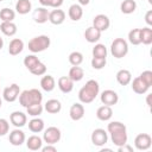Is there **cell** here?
<instances>
[{"instance_id":"1","label":"cell","mask_w":152,"mask_h":152,"mask_svg":"<svg viewBox=\"0 0 152 152\" xmlns=\"http://www.w3.org/2000/svg\"><path fill=\"white\" fill-rule=\"evenodd\" d=\"M107 131L110 134V139L113 141V144L119 147L122 146L125 144H127V128L126 126L120 122V121H112L108 124L107 126Z\"/></svg>"},{"instance_id":"2","label":"cell","mask_w":152,"mask_h":152,"mask_svg":"<svg viewBox=\"0 0 152 152\" xmlns=\"http://www.w3.org/2000/svg\"><path fill=\"white\" fill-rule=\"evenodd\" d=\"M100 91V86L97 81L95 80H89L78 91V100L81 103H90L93 102L96 96L99 95Z\"/></svg>"},{"instance_id":"3","label":"cell","mask_w":152,"mask_h":152,"mask_svg":"<svg viewBox=\"0 0 152 152\" xmlns=\"http://www.w3.org/2000/svg\"><path fill=\"white\" fill-rule=\"evenodd\" d=\"M42 101H43L42 93L34 88L24 90V91H21V94H19V102L25 108L31 104H34V103H42Z\"/></svg>"},{"instance_id":"4","label":"cell","mask_w":152,"mask_h":152,"mask_svg":"<svg viewBox=\"0 0 152 152\" xmlns=\"http://www.w3.org/2000/svg\"><path fill=\"white\" fill-rule=\"evenodd\" d=\"M50 44H51L50 37L46 34H40L37 37H33L28 42V50L33 53L42 52V51H45L50 46Z\"/></svg>"},{"instance_id":"5","label":"cell","mask_w":152,"mask_h":152,"mask_svg":"<svg viewBox=\"0 0 152 152\" xmlns=\"http://www.w3.org/2000/svg\"><path fill=\"white\" fill-rule=\"evenodd\" d=\"M110 53L115 58H124L128 53V43L124 38H115L110 44Z\"/></svg>"},{"instance_id":"6","label":"cell","mask_w":152,"mask_h":152,"mask_svg":"<svg viewBox=\"0 0 152 152\" xmlns=\"http://www.w3.org/2000/svg\"><path fill=\"white\" fill-rule=\"evenodd\" d=\"M61 137H62L61 129L55 126L48 127L43 133V140L46 144H51V145H55L56 142H58L61 140Z\"/></svg>"},{"instance_id":"7","label":"cell","mask_w":152,"mask_h":152,"mask_svg":"<svg viewBox=\"0 0 152 152\" xmlns=\"http://www.w3.org/2000/svg\"><path fill=\"white\" fill-rule=\"evenodd\" d=\"M152 145V138L147 133H140L134 139V146L139 151H146Z\"/></svg>"},{"instance_id":"8","label":"cell","mask_w":152,"mask_h":152,"mask_svg":"<svg viewBox=\"0 0 152 152\" xmlns=\"http://www.w3.org/2000/svg\"><path fill=\"white\" fill-rule=\"evenodd\" d=\"M90 139H91V142L95 146L101 147V146H103V145L107 144V141H108V134H107V132L103 128H96V129L93 131Z\"/></svg>"},{"instance_id":"9","label":"cell","mask_w":152,"mask_h":152,"mask_svg":"<svg viewBox=\"0 0 152 152\" xmlns=\"http://www.w3.org/2000/svg\"><path fill=\"white\" fill-rule=\"evenodd\" d=\"M20 94V88L17 83H13L11 86H8L7 88L4 89L2 91V97L6 102H14Z\"/></svg>"},{"instance_id":"10","label":"cell","mask_w":152,"mask_h":152,"mask_svg":"<svg viewBox=\"0 0 152 152\" xmlns=\"http://www.w3.org/2000/svg\"><path fill=\"white\" fill-rule=\"evenodd\" d=\"M100 100L103 104L106 106H114L118 103L119 101V95L116 91L112 90V89H107V90H103L100 95Z\"/></svg>"},{"instance_id":"11","label":"cell","mask_w":152,"mask_h":152,"mask_svg":"<svg viewBox=\"0 0 152 152\" xmlns=\"http://www.w3.org/2000/svg\"><path fill=\"white\" fill-rule=\"evenodd\" d=\"M109 25H110V20L106 14H97L93 19V26L95 28H97L100 32L108 30Z\"/></svg>"},{"instance_id":"12","label":"cell","mask_w":152,"mask_h":152,"mask_svg":"<svg viewBox=\"0 0 152 152\" xmlns=\"http://www.w3.org/2000/svg\"><path fill=\"white\" fill-rule=\"evenodd\" d=\"M10 121H11V124H12L14 127L21 128V127H24V126L26 125V122H27V116H26L25 113L19 112V110H15V112L11 113V115H10Z\"/></svg>"},{"instance_id":"13","label":"cell","mask_w":152,"mask_h":152,"mask_svg":"<svg viewBox=\"0 0 152 152\" xmlns=\"http://www.w3.org/2000/svg\"><path fill=\"white\" fill-rule=\"evenodd\" d=\"M8 140L13 145V146H20L25 142L26 140V137H25V133L19 129V128H15L13 129L11 133H10V137H8Z\"/></svg>"},{"instance_id":"14","label":"cell","mask_w":152,"mask_h":152,"mask_svg":"<svg viewBox=\"0 0 152 152\" xmlns=\"http://www.w3.org/2000/svg\"><path fill=\"white\" fill-rule=\"evenodd\" d=\"M69 115L71 118V120L74 121H78L84 116V107L82 103L80 102H75L71 104L70 110H69Z\"/></svg>"},{"instance_id":"15","label":"cell","mask_w":152,"mask_h":152,"mask_svg":"<svg viewBox=\"0 0 152 152\" xmlns=\"http://www.w3.org/2000/svg\"><path fill=\"white\" fill-rule=\"evenodd\" d=\"M65 20V12L63 10L56 8L51 12H49V21L53 25H61Z\"/></svg>"},{"instance_id":"16","label":"cell","mask_w":152,"mask_h":152,"mask_svg":"<svg viewBox=\"0 0 152 152\" xmlns=\"http://www.w3.org/2000/svg\"><path fill=\"white\" fill-rule=\"evenodd\" d=\"M57 84H58V88L61 89V91L64 93V94H68V93H70L74 89V81L69 76L59 77Z\"/></svg>"},{"instance_id":"17","label":"cell","mask_w":152,"mask_h":152,"mask_svg":"<svg viewBox=\"0 0 152 152\" xmlns=\"http://www.w3.org/2000/svg\"><path fill=\"white\" fill-rule=\"evenodd\" d=\"M32 18L36 23L44 24L49 20V11L45 7H38V8L34 10V12L32 14Z\"/></svg>"},{"instance_id":"18","label":"cell","mask_w":152,"mask_h":152,"mask_svg":"<svg viewBox=\"0 0 152 152\" xmlns=\"http://www.w3.org/2000/svg\"><path fill=\"white\" fill-rule=\"evenodd\" d=\"M24 50V42L19 38H13L8 45V53L12 56L19 55Z\"/></svg>"},{"instance_id":"19","label":"cell","mask_w":152,"mask_h":152,"mask_svg":"<svg viewBox=\"0 0 152 152\" xmlns=\"http://www.w3.org/2000/svg\"><path fill=\"white\" fill-rule=\"evenodd\" d=\"M113 116V110H112V107L110 106H101L97 108L96 110V118L101 121H108L110 120V118Z\"/></svg>"},{"instance_id":"20","label":"cell","mask_w":152,"mask_h":152,"mask_svg":"<svg viewBox=\"0 0 152 152\" xmlns=\"http://www.w3.org/2000/svg\"><path fill=\"white\" fill-rule=\"evenodd\" d=\"M131 84H132V89L134 93L137 94H145L147 90H148V86L138 76L135 78H133V81H131Z\"/></svg>"},{"instance_id":"21","label":"cell","mask_w":152,"mask_h":152,"mask_svg":"<svg viewBox=\"0 0 152 152\" xmlns=\"http://www.w3.org/2000/svg\"><path fill=\"white\" fill-rule=\"evenodd\" d=\"M68 15L72 21H78L83 15V8L80 4H74L69 7Z\"/></svg>"},{"instance_id":"22","label":"cell","mask_w":152,"mask_h":152,"mask_svg":"<svg viewBox=\"0 0 152 152\" xmlns=\"http://www.w3.org/2000/svg\"><path fill=\"white\" fill-rule=\"evenodd\" d=\"M84 38L88 43H96L101 38V32L97 28H95L94 26H89L84 31Z\"/></svg>"},{"instance_id":"23","label":"cell","mask_w":152,"mask_h":152,"mask_svg":"<svg viewBox=\"0 0 152 152\" xmlns=\"http://www.w3.org/2000/svg\"><path fill=\"white\" fill-rule=\"evenodd\" d=\"M116 81L121 86H127L132 81V74L127 69H121L116 72Z\"/></svg>"},{"instance_id":"24","label":"cell","mask_w":152,"mask_h":152,"mask_svg":"<svg viewBox=\"0 0 152 152\" xmlns=\"http://www.w3.org/2000/svg\"><path fill=\"white\" fill-rule=\"evenodd\" d=\"M0 31L7 37H12L17 33V25L13 21H2L0 24Z\"/></svg>"},{"instance_id":"25","label":"cell","mask_w":152,"mask_h":152,"mask_svg":"<svg viewBox=\"0 0 152 152\" xmlns=\"http://www.w3.org/2000/svg\"><path fill=\"white\" fill-rule=\"evenodd\" d=\"M26 146L31 151H38L43 146V139L38 135H31L26 140Z\"/></svg>"},{"instance_id":"26","label":"cell","mask_w":152,"mask_h":152,"mask_svg":"<svg viewBox=\"0 0 152 152\" xmlns=\"http://www.w3.org/2000/svg\"><path fill=\"white\" fill-rule=\"evenodd\" d=\"M40 87H42L43 90H45L48 93L52 91L55 89V87H56V81L51 75H45L40 80Z\"/></svg>"},{"instance_id":"27","label":"cell","mask_w":152,"mask_h":152,"mask_svg":"<svg viewBox=\"0 0 152 152\" xmlns=\"http://www.w3.org/2000/svg\"><path fill=\"white\" fill-rule=\"evenodd\" d=\"M44 108H45V110H46L48 113H50V114H57V113H59L61 109H62V103H61L58 100H56V99H51V100H48V101H46Z\"/></svg>"},{"instance_id":"28","label":"cell","mask_w":152,"mask_h":152,"mask_svg":"<svg viewBox=\"0 0 152 152\" xmlns=\"http://www.w3.org/2000/svg\"><path fill=\"white\" fill-rule=\"evenodd\" d=\"M32 8V4L30 0H18L15 4V11L19 14H27Z\"/></svg>"},{"instance_id":"29","label":"cell","mask_w":152,"mask_h":152,"mask_svg":"<svg viewBox=\"0 0 152 152\" xmlns=\"http://www.w3.org/2000/svg\"><path fill=\"white\" fill-rule=\"evenodd\" d=\"M74 82H78V81H81L82 78H83V76H84V70L81 68V66H78V65H72L71 68H70V70H69V75H68Z\"/></svg>"},{"instance_id":"30","label":"cell","mask_w":152,"mask_h":152,"mask_svg":"<svg viewBox=\"0 0 152 152\" xmlns=\"http://www.w3.org/2000/svg\"><path fill=\"white\" fill-rule=\"evenodd\" d=\"M28 129L33 133H39L44 129V121L39 118H33L32 120L28 121Z\"/></svg>"},{"instance_id":"31","label":"cell","mask_w":152,"mask_h":152,"mask_svg":"<svg viewBox=\"0 0 152 152\" xmlns=\"http://www.w3.org/2000/svg\"><path fill=\"white\" fill-rule=\"evenodd\" d=\"M120 10L124 14H131L137 10L135 0H124L120 5Z\"/></svg>"},{"instance_id":"32","label":"cell","mask_w":152,"mask_h":152,"mask_svg":"<svg viewBox=\"0 0 152 152\" xmlns=\"http://www.w3.org/2000/svg\"><path fill=\"white\" fill-rule=\"evenodd\" d=\"M140 38H141V43L142 44L150 45L152 43V28L151 27L140 28Z\"/></svg>"},{"instance_id":"33","label":"cell","mask_w":152,"mask_h":152,"mask_svg":"<svg viewBox=\"0 0 152 152\" xmlns=\"http://www.w3.org/2000/svg\"><path fill=\"white\" fill-rule=\"evenodd\" d=\"M39 58L36 56V55H27L25 58H24V65L26 66V69L28 71H31L38 63H39Z\"/></svg>"},{"instance_id":"34","label":"cell","mask_w":152,"mask_h":152,"mask_svg":"<svg viewBox=\"0 0 152 152\" xmlns=\"http://www.w3.org/2000/svg\"><path fill=\"white\" fill-rule=\"evenodd\" d=\"M15 17V12L8 7H4L0 10V19L1 21H13Z\"/></svg>"},{"instance_id":"35","label":"cell","mask_w":152,"mask_h":152,"mask_svg":"<svg viewBox=\"0 0 152 152\" xmlns=\"http://www.w3.org/2000/svg\"><path fill=\"white\" fill-rule=\"evenodd\" d=\"M128 42L133 45H139L141 44V38H140V28H133L128 32Z\"/></svg>"},{"instance_id":"36","label":"cell","mask_w":152,"mask_h":152,"mask_svg":"<svg viewBox=\"0 0 152 152\" xmlns=\"http://www.w3.org/2000/svg\"><path fill=\"white\" fill-rule=\"evenodd\" d=\"M43 109H44V107L42 106V103H34V104L26 107V112L31 116H39L43 113Z\"/></svg>"},{"instance_id":"37","label":"cell","mask_w":152,"mask_h":152,"mask_svg":"<svg viewBox=\"0 0 152 152\" xmlns=\"http://www.w3.org/2000/svg\"><path fill=\"white\" fill-rule=\"evenodd\" d=\"M91 52L93 57H107V48L103 44H95Z\"/></svg>"},{"instance_id":"38","label":"cell","mask_w":152,"mask_h":152,"mask_svg":"<svg viewBox=\"0 0 152 152\" xmlns=\"http://www.w3.org/2000/svg\"><path fill=\"white\" fill-rule=\"evenodd\" d=\"M69 62L71 65H80L83 62V55L80 51H72L69 55Z\"/></svg>"},{"instance_id":"39","label":"cell","mask_w":152,"mask_h":152,"mask_svg":"<svg viewBox=\"0 0 152 152\" xmlns=\"http://www.w3.org/2000/svg\"><path fill=\"white\" fill-rule=\"evenodd\" d=\"M107 59L104 57H93L91 58V66L96 70H101L106 66Z\"/></svg>"},{"instance_id":"40","label":"cell","mask_w":152,"mask_h":152,"mask_svg":"<svg viewBox=\"0 0 152 152\" xmlns=\"http://www.w3.org/2000/svg\"><path fill=\"white\" fill-rule=\"evenodd\" d=\"M31 74H33V75H36V76H42V75H45V72H46V65L44 64V63H42V62H39L31 71H30Z\"/></svg>"},{"instance_id":"41","label":"cell","mask_w":152,"mask_h":152,"mask_svg":"<svg viewBox=\"0 0 152 152\" xmlns=\"http://www.w3.org/2000/svg\"><path fill=\"white\" fill-rule=\"evenodd\" d=\"M139 77H140L148 87L152 86V71H151V70H145V71H142V72L139 75Z\"/></svg>"},{"instance_id":"42","label":"cell","mask_w":152,"mask_h":152,"mask_svg":"<svg viewBox=\"0 0 152 152\" xmlns=\"http://www.w3.org/2000/svg\"><path fill=\"white\" fill-rule=\"evenodd\" d=\"M10 131V124L6 119H0V137L5 135Z\"/></svg>"},{"instance_id":"43","label":"cell","mask_w":152,"mask_h":152,"mask_svg":"<svg viewBox=\"0 0 152 152\" xmlns=\"http://www.w3.org/2000/svg\"><path fill=\"white\" fill-rule=\"evenodd\" d=\"M43 152H56L57 151V148L53 146V145H51V144H48L46 146H42V148H40Z\"/></svg>"},{"instance_id":"44","label":"cell","mask_w":152,"mask_h":152,"mask_svg":"<svg viewBox=\"0 0 152 152\" xmlns=\"http://www.w3.org/2000/svg\"><path fill=\"white\" fill-rule=\"evenodd\" d=\"M118 151L119 152H133V147L132 146H128L127 144H125L122 146H119L118 147Z\"/></svg>"},{"instance_id":"45","label":"cell","mask_w":152,"mask_h":152,"mask_svg":"<svg viewBox=\"0 0 152 152\" xmlns=\"http://www.w3.org/2000/svg\"><path fill=\"white\" fill-rule=\"evenodd\" d=\"M145 21L147 23V25H152V11L151 10H148L147 12H146V14H145Z\"/></svg>"},{"instance_id":"46","label":"cell","mask_w":152,"mask_h":152,"mask_svg":"<svg viewBox=\"0 0 152 152\" xmlns=\"http://www.w3.org/2000/svg\"><path fill=\"white\" fill-rule=\"evenodd\" d=\"M63 5V0H51V6L53 8H59Z\"/></svg>"},{"instance_id":"47","label":"cell","mask_w":152,"mask_h":152,"mask_svg":"<svg viewBox=\"0 0 152 152\" xmlns=\"http://www.w3.org/2000/svg\"><path fill=\"white\" fill-rule=\"evenodd\" d=\"M40 5H43V7H50L51 6V0H39Z\"/></svg>"},{"instance_id":"48","label":"cell","mask_w":152,"mask_h":152,"mask_svg":"<svg viewBox=\"0 0 152 152\" xmlns=\"http://www.w3.org/2000/svg\"><path fill=\"white\" fill-rule=\"evenodd\" d=\"M90 2V0H78V4L81 5V6H86V5H88Z\"/></svg>"},{"instance_id":"49","label":"cell","mask_w":152,"mask_h":152,"mask_svg":"<svg viewBox=\"0 0 152 152\" xmlns=\"http://www.w3.org/2000/svg\"><path fill=\"white\" fill-rule=\"evenodd\" d=\"M150 100H151V94H148L147 95V99H146V102H147V106L148 107H151V101Z\"/></svg>"},{"instance_id":"50","label":"cell","mask_w":152,"mask_h":152,"mask_svg":"<svg viewBox=\"0 0 152 152\" xmlns=\"http://www.w3.org/2000/svg\"><path fill=\"white\" fill-rule=\"evenodd\" d=\"M2 46H4V40H2V38H1V36H0V50L2 49Z\"/></svg>"},{"instance_id":"51","label":"cell","mask_w":152,"mask_h":152,"mask_svg":"<svg viewBox=\"0 0 152 152\" xmlns=\"http://www.w3.org/2000/svg\"><path fill=\"white\" fill-rule=\"evenodd\" d=\"M1 104H2V100L0 99V108H1Z\"/></svg>"},{"instance_id":"52","label":"cell","mask_w":152,"mask_h":152,"mask_svg":"<svg viewBox=\"0 0 152 152\" xmlns=\"http://www.w3.org/2000/svg\"><path fill=\"white\" fill-rule=\"evenodd\" d=\"M1 1H2V0H0V2H1Z\"/></svg>"}]
</instances>
